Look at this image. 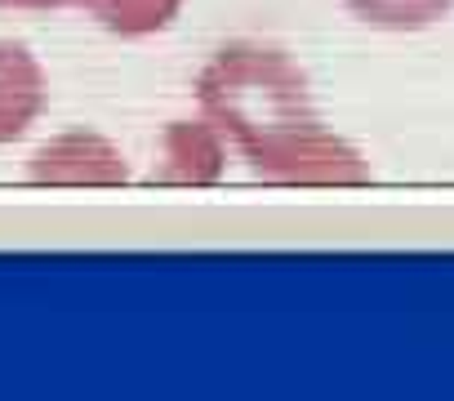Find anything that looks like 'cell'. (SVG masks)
Segmentation results:
<instances>
[{"label": "cell", "mask_w": 454, "mask_h": 401, "mask_svg": "<svg viewBox=\"0 0 454 401\" xmlns=\"http://www.w3.org/2000/svg\"><path fill=\"white\" fill-rule=\"evenodd\" d=\"M348 14L365 28L379 32H423L432 23H441L454 0H343Z\"/></svg>", "instance_id": "cell-6"}, {"label": "cell", "mask_w": 454, "mask_h": 401, "mask_svg": "<svg viewBox=\"0 0 454 401\" xmlns=\"http://www.w3.org/2000/svg\"><path fill=\"white\" fill-rule=\"evenodd\" d=\"M196 103L263 183L361 187L374 178L365 152L325 125L308 72L281 45L232 41L214 50L196 76Z\"/></svg>", "instance_id": "cell-1"}, {"label": "cell", "mask_w": 454, "mask_h": 401, "mask_svg": "<svg viewBox=\"0 0 454 401\" xmlns=\"http://www.w3.org/2000/svg\"><path fill=\"white\" fill-rule=\"evenodd\" d=\"M227 174V138L223 130L200 112V116H178L160 130L156 143V183H178V187H209Z\"/></svg>", "instance_id": "cell-3"}, {"label": "cell", "mask_w": 454, "mask_h": 401, "mask_svg": "<svg viewBox=\"0 0 454 401\" xmlns=\"http://www.w3.org/2000/svg\"><path fill=\"white\" fill-rule=\"evenodd\" d=\"M27 178L41 187H121L129 183V161L98 130H63L27 156Z\"/></svg>", "instance_id": "cell-2"}, {"label": "cell", "mask_w": 454, "mask_h": 401, "mask_svg": "<svg viewBox=\"0 0 454 401\" xmlns=\"http://www.w3.org/2000/svg\"><path fill=\"white\" fill-rule=\"evenodd\" d=\"M81 10L121 41H147L174 28L183 0H81Z\"/></svg>", "instance_id": "cell-5"}, {"label": "cell", "mask_w": 454, "mask_h": 401, "mask_svg": "<svg viewBox=\"0 0 454 401\" xmlns=\"http://www.w3.org/2000/svg\"><path fill=\"white\" fill-rule=\"evenodd\" d=\"M50 107V72L32 45L0 36V147L32 134Z\"/></svg>", "instance_id": "cell-4"}, {"label": "cell", "mask_w": 454, "mask_h": 401, "mask_svg": "<svg viewBox=\"0 0 454 401\" xmlns=\"http://www.w3.org/2000/svg\"><path fill=\"white\" fill-rule=\"evenodd\" d=\"M81 0H0V10H27V14H45V10H67Z\"/></svg>", "instance_id": "cell-7"}]
</instances>
